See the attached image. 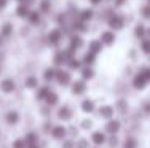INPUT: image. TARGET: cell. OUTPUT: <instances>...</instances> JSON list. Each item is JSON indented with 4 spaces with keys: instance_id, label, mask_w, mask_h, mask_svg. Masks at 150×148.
Here are the masks:
<instances>
[{
    "instance_id": "24",
    "label": "cell",
    "mask_w": 150,
    "mask_h": 148,
    "mask_svg": "<svg viewBox=\"0 0 150 148\" xmlns=\"http://www.w3.org/2000/svg\"><path fill=\"white\" fill-rule=\"evenodd\" d=\"M81 62H83V65L93 67V64H96V54L91 51H86L83 56V59H81Z\"/></svg>"
},
{
    "instance_id": "41",
    "label": "cell",
    "mask_w": 150,
    "mask_h": 148,
    "mask_svg": "<svg viewBox=\"0 0 150 148\" xmlns=\"http://www.w3.org/2000/svg\"><path fill=\"white\" fill-rule=\"evenodd\" d=\"M139 72H141L142 75H144L145 78H147V81L150 83V67H142V69L139 70Z\"/></svg>"
},
{
    "instance_id": "23",
    "label": "cell",
    "mask_w": 150,
    "mask_h": 148,
    "mask_svg": "<svg viewBox=\"0 0 150 148\" xmlns=\"http://www.w3.org/2000/svg\"><path fill=\"white\" fill-rule=\"evenodd\" d=\"M5 119H6V123H8V124L15 126V124H18V123H19V113H18V112H15V110H10L8 113H6Z\"/></svg>"
},
{
    "instance_id": "4",
    "label": "cell",
    "mask_w": 150,
    "mask_h": 148,
    "mask_svg": "<svg viewBox=\"0 0 150 148\" xmlns=\"http://www.w3.org/2000/svg\"><path fill=\"white\" fill-rule=\"evenodd\" d=\"M149 84L147 81V78H145L144 75H142L141 72H137L134 75V78H133V88L134 89H137V91H142V89H145V86Z\"/></svg>"
},
{
    "instance_id": "27",
    "label": "cell",
    "mask_w": 150,
    "mask_h": 148,
    "mask_svg": "<svg viewBox=\"0 0 150 148\" xmlns=\"http://www.w3.org/2000/svg\"><path fill=\"white\" fill-rule=\"evenodd\" d=\"M24 86H26L27 89H37V88H38V80H37V76H34V75L27 76L26 81H24Z\"/></svg>"
},
{
    "instance_id": "42",
    "label": "cell",
    "mask_w": 150,
    "mask_h": 148,
    "mask_svg": "<svg viewBox=\"0 0 150 148\" xmlns=\"http://www.w3.org/2000/svg\"><path fill=\"white\" fill-rule=\"evenodd\" d=\"M67 134L72 135V137H77L78 135V129L75 128V126H69V128H67Z\"/></svg>"
},
{
    "instance_id": "36",
    "label": "cell",
    "mask_w": 150,
    "mask_h": 148,
    "mask_svg": "<svg viewBox=\"0 0 150 148\" xmlns=\"http://www.w3.org/2000/svg\"><path fill=\"white\" fill-rule=\"evenodd\" d=\"M75 148H90V142L86 139H78L75 143Z\"/></svg>"
},
{
    "instance_id": "50",
    "label": "cell",
    "mask_w": 150,
    "mask_h": 148,
    "mask_svg": "<svg viewBox=\"0 0 150 148\" xmlns=\"http://www.w3.org/2000/svg\"><path fill=\"white\" fill-rule=\"evenodd\" d=\"M93 148H99V147H96V145H94V147H93Z\"/></svg>"
},
{
    "instance_id": "46",
    "label": "cell",
    "mask_w": 150,
    "mask_h": 148,
    "mask_svg": "<svg viewBox=\"0 0 150 148\" xmlns=\"http://www.w3.org/2000/svg\"><path fill=\"white\" fill-rule=\"evenodd\" d=\"M102 2H104V0H90V3H91V5H94V6L96 5H101Z\"/></svg>"
},
{
    "instance_id": "29",
    "label": "cell",
    "mask_w": 150,
    "mask_h": 148,
    "mask_svg": "<svg viewBox=\"0 0 150 148\" xmlns=\"http://www.w3.org/2000/svg\"><path fill=\"white\" fill-rule=\"evenodd\" d=\"M50 91H51V89H50L48 86L37 88V94H35V96H37V99H38V100H45V97L50 94Z\"/></svg>"
},
{
    "instance_id": "48",
    "label": "cell",
    "mask_w": 150,
    "mask_h": 148,
    "mask_svg": "<svg viewBox=\"0 0 150 148\" xmlns=\"http://www.w3.org/2000/svg\"><path fill=\"white\" fill-rule=\"evenodd\" d=\"M18 2H19V3H23V2H26V3H29V2H30V0H18Z\"/></svg>"
},
{
    "instance_id": "8",
    "label": "cell",
    "mask_w": 150,
    "mask_h": 148,
    "mask_svg": "<svg viewBox=\"0 0 150 148\" xmlns=\"http://www.w3.org/2000/svg\"><path fill=\"white\" fill-rule=\"evenodd\" d=\"M113 113H115V110H113L112 105H101V107L98 108V116L99 118L110 119V118H113Z\"/></svg>"
},
{
    "instance_id": "35",
    "label": "cell",
    "mask_w": 150,
    "mask_h": 148,
    "mask_svg": "<svg viewBox=\"0 0 150 148\" xmlns=\"http://www.w3.org/2000/svg\"><path fill=\"white\" fill-rule=\"evenodd\" d=\"M80 128L81 129H85V131H90V129H93V121L91 119H83V121L80 123Z\"/></svg>"
},
{
    "instance_id": "37",
    "label": "cell",
    "mask_w": 150,
    "mask_h": 148,
    "mask_svg": "<svg viewBox=\"0 0 150 148\" xmlns=\"http://www.w3.org/2000/svg\"><path fill=\"white\" fill-rule=\"evenodd\" d=\"M107 143H109L112 148H115L118 145V137L115 135V134H110V139H107Z\"/></svg>"
},
{
    "instance_id": "2",
    "label": "cell",
    "mask_w": 150,
    "mask_h": 148,
    "mask_svg": "<svg viewBox=\"0 0 150 148\" xmlns=\"http://www.w3.org/2000/svg\"><path fill=\"white\" fill-rule=\"evenodd\" d=\"M64 34H62V29H59V27H56V29H51L48 34V45L50 46H58L61 43V40H62Z\"/></svg>"
},
{
    "instance_id": "5",
    "label": "cell",
    "mask_w": 150,
    "mask_h": 148,
    "mask_svg": "<svg viewBox=\"0 0 150 148\" xmlns=\"http://www.w3.org/2000/svg\"><path fill=\"white\" fill-rule=\"evenodd\" d=\"M69 48L75 49V51H78V49L83 48V38H81L80 34L75 32V34H72L69 37Z\"/></svg>"
},
{
    "instance_id": "1",
    "label": "cell",
    "mask_w": 150,
    "mask_h": 148,
    "mask_svg": "<svg viewBox=\"0 0 150 148\" xmlns=\"http://www.w3.org/2000/svg\"><path fill=\"white\" fill-rule=\"evenodd\" d=\"M107 24H109L110 30H121L125 27V16L123 15H115V13H112V16L109 18V21H107Z\"/></svg>"
},
{
    "instance_id": "47",
    "label": "cell",
    "mask_w": 150,
    "mask_h": 148,
    "mask_svg": "<svg viewBox=\"0 0 150 148\" xmlns=\"http://www.w3.org/2000/svg\"><path fill=\"white\" fill-rule=\"evenodd\" d=\"M27 148H40V147H38V143H35V145H27Z\"/></svg>"
},
{
    "instance_id": "43",
    "label": "cell",
    "mask_w": 150,
    "mask_h": 148,
    "mask_svg": "<svg viewBox=\"0 0 150 148\" xmlns=\"http://www.w3.org/2000/svg\"><path fill=\"white\" fill-rule=\"evenodd\" d=\"M125 3H126V0H113V6H117V8L123 6Z\"/></svg>"
},
{
    "instance_id": "40",
    "label": "cell",
    "mask_w": 150,
    "mask_h": 148,
    "mask_svg": "<svg viewBox=\"0 0 150 148\" xmlns=\"http://www.w3.org/2000/svg\"><path fill=\"white\" fill-rule=\"evenodd\" d=\"M62 148H75V140H70V139H64L62 140Z\"/></svg>"
},
{
    "instance_id": "18",
    "label": "cell",
    "mask_w": 150,
    "mask_h": 148,
    "mask_svg": "<svg viewBox=\"0 0 150 148\" xmlns=\"http://www.w3.org/2000/svg\"><path fill=\"white\" fill-rule=\"evenodd\" d=\"M102 48H104V45L101 43V40H91L90 43H88V51L94 53L96 56L102 51Z\"/></svg>"
},
{
    "instance_id": "51",
    "label": "cell",
    "mask_w": 150,
    "mask_h": 148,
    "mask_svg": "<svg viewBox=\"0 0 150 148\" xmlns=\"http://www.w3.org/2000/svg\"><path fill=\"white\" fill-rule=\"evenodd\" d=\"M149 3H150V0H149Z\"/></svg>"
},
{
    "instance_id": "11",
    "label": "cell",
    "mask_w": 150,
    "mask_h": 148,
    "mask_svg": "<svg viewBox=\"0 0 150 148\" xmlns=\"http://www.w3.org/2000/svg\"><path fill=\"white\" fill-rule=\"evenodd\" d=\"M0 89L5 94H11V93H15V89H16V83L13 81L11 78H5L0 83Z\"/></svg>"
},
{
    "instance_id": "14",
    "label": "cell",
    "mask_w": 150,
    "mask_h": 148,
    "mask_svg": "<svg viewBox=\"0 0 150 148\" xmlns=\"http://www.w3.org/2000/svg\"><path fill=\"white\" fill-rule=\"evenodd\" d=\"M120 121L118 119H113V118H110L109 121H107V124H105V132H109V134H117L120 131Z\"/></svg>"
},
{
    "instance_id": "45",
    "label": "cell",
    "mask_w": 150,
    "mask_h": 148,
    "mask_svg": "<svg viewBox=\"0 0 150 148\" xmlns=\"http://www.w3.org/2000/svg\"><path fill=\"white\" fill-rule=\"evenodd\" d=\"M8 5V0H0V10H5Z\"/></svg>"
},
{
    "instance_id": "34",
    "label": "cell",
    "mask_w": 150,
    "mask_h": 148,
    "mask_svg": "<svg viewBox=\"0 0 150 148\" xmlns=\"http://www.w3.org/2000/svg\"><path fill=\"white\" fill-rule=\"evenodd\" d=\"M50 10H51L50 0H43V2L40 3V10H38V11H40V13H50Z\"/></svg>"
},
{
    "instance_id": "7",
    "label": "cell",
    "mask_w": 150,
    "mask_h": 148,
    "mask_svg": "<svg viewBox=\"0 0 150 148\" xmlns=\"http://www.w3.org/2000/svg\"><path fill=\"white\" fill-rule=\"evenodd\" d=\"M99 40H101V43L104 45V46H112V45L115 43V32H113V30H105V32L101 34Z\"/></svg>"
},
{
    "instance_id": "17",
    "label": "cell",
    "mask_w": 150,
    "mask_h": 148,
    "mask_svg": "<svg viewBox=\"0 0 150 148\" xmlns=\"http://www.w3.org/2000/svg\"><path fill=\"white\" fill-rule=\"evenodd\" d=\"M96 110V105H94V100H91V99H85L83 102H81V112L83 113H93V112Z\"/></svg>"
},
{
    "instance_id": "12",
    "label": "cell",
    "mask_w": 150,
    "mask_h": 148,
    "mask_svg": "<svg viewBox=\"0 0 150 148\" xmlns=\"http://www.w3.org/2000/svg\"><path fill=\"white\" fill-rule=\"evenodd\" d=\"M91 142L94 143L96 147H101V145H104V143L107 142L105 132H102V131H94V132L91 134Z\"/></svg>"
},
{
    "instance_id": "20",
    "label": "cell",
    "mask_w": 150,
    "mask_h": 148,
    "mask_svg": "<svg viewBox=\"0 0 150 148\" xmlns=\"http://www.w3.org/2000/svg\"><path fill=\"white\" fill-rule=\"evenodd\" d=\"M43 102L48 105V107H54V105H58V102H59V96L54 93V91H50V94L45 97Z\"/></svg>"
},
{
    "instance_id": "26",
    "label": "cell",
    "mask_w": 150,
    "mask_h": 148,
    "mask_svg": "<svg viewBox=\"0 0 150 148\" xmlns=\"http://www.w3.org/2000/svg\"><path fill=\"white\" fill-rule=\"evenodd\" d=\"M67 67H69V70H80L81 67H83V62L77 58H70L69 61H67Z\"/></svg>"
},
{
    "instance_id": "21",
    "label": "cell",
    "mask_w": 150,
    "mask_h": 148,
    "mask_svg": "<svg viewBox=\"0 0 150 148\" xmlns=\"http://www.w3.org/2000/svg\"><path fill=\"white\" fill-rule=\"evenodd\" d=\"M80 75H81V80H91V78H94V70H93V67H88V65H85V67H81L80 69Z\"/></svg>"
},
{
    "instance_id": "6",
    "label": "cell",
    "mask_w": 150,
    "mask_h": 148,
    "mask_svg": "<svg viewBox=\"0 0 150 148\" xmlns=\"http://www.w3.org/2000/svg\"><path fill=\"white\" fill-rule=\"evenodd\" d=\"M51 135H53V139H56V140H64V139H66V135H67V128H66V126H62V124L53 126Z\"/></svg>"
},
{
    "instance_id": "16",
    "label": "cell",
    "mask_w": 150,
    "mask_h": 148,
    "mask_svg": "<svg viewBox=\"0 0 150 148\" xmlns=\"http://www.w3.org/2000/svg\"><path fill=\"white\" fill-rule=\"evenodd\" d=\"M93 16H94V10H93V8H83V10H80V11H78V19L85 21V22L91 21Z\"/></svg>"
},
{
    "instance_id": "22",
    "label": "cell",
    "mask_w": 150,
    "mask_h": 148,
    "mask_svg": "<svg viewBox=\"0 0 150 148\" xmlns=\"http://www.w3.org/2000/svg\"><path fill=\"white\" fill-rule=\"evenodd\" d=\"M134 37H136V38H141V40H144V38L147 37V27H145L144 24L139 22L137 26L134 27Z\"/></svg>"
},
{
    "instance_id": "30",
    "label": "cell",
    "mask_w": 150,
    "mask_h": 148,
    "mask_svg": "<svg viewBox=\"0 0 150 148\" xmlns=\"http://www.w3.org/2000/svg\"><path fill=\"white\" fill-rule=\"evenodd\" d=\"M24 139H26L27 145H35V143H38V134L37 132H29Z\"/></svg>"
},
{
    "instance_id": "10",
    "label": "cell",
    "mask_w": 150,
    "mask_h": 148,
    "mask_svg": "<svg viewBox=\"0 0 150 148\" xmlns=\"http://www.w3.org/2000/svg\"><path fill=\"white\" fill-rule=\"evenodd\" d=\"M67 61H69V58H67V54H66V51H64V49H59V51H56L54 58H53V64H54L56 67L66 65Z\"/></svg>"
},
{
    "instance_id": "31",
    "label": "cell",
    "mask_w": 150,
    "mask_h": 148,
    "mask_svg": "<svg viewBox=\"0 0 150 148\" xmlns=\"http://www.w3.org/2000/svg\"><path fill=\"white\" fill-rule=\"evenodd\" d=\"M0 34H2V37H10V35L13 34V27L10 22H5L2 26V29H0Z\"/></svg>"
},
{
    "instance_id": "9",
    "label": "cell",
    "mask_w": 150,
    "mask_h": 148,
    "mask_svg": "<svg viewBox=\"0 0 150 148\" xmlns=\"http://www.w3.org/2000/svg\"><path fill=\"white\" fill-rule=\"evenodd\" d=\"M72 94L74 96H81V94L86 91V81L85 80H75L72 83Z\"/></svg>"
},
{
    "instance_id": "32",
    "label": "cell",
    "mask_w": 150,
    "mask_h": 148,
    "mask_svg": "<svg viewBox=\"0 0 150 148\" xmlns=\"http://www.w3.org/2000/svg\"><path fill=\"white\" fill-rule=\"evenodd\" d=\"M141 49L145 54H150V38L149 37H145L144 40H141Z\"/></svg>"
},
{
    "instance_id": "25",
    "label": "cell",
    "mask_w": 150,
    "mask_h": 148,
    "mask_svg": "<svg viewBox=\"0 0 150 148\" xmlns=\"http://www.w3.org/2000/svg\"><path fill=\"white\" fill-rule=\"evenodd\" d=\"M56 72H58V70H56L54 67H48V69H45V72H43V80H45L46 83L56 80Z\"/></svg>"
},
{
    "instance_id": "44",
    "label": "cell",
    "mask_w": 150,
    "mask_h": 148,
    "mask_svg": "<svg viewBox=\"0 0 150 148\" xmlns=\"http://www.w3.org/2000/svg\"><path fill=\"white\" fill-rule=\"evenodd\" d=\"M51 129H53V124H51V123H45V126H43V131H45V132H50Z\"/></svg>"
},
{
    "instance_id": "49",
    "label": "cell",
    "mask_w": 150,
    "mask_h": 148,
    "mask_svg": "<svg viewBox=\"0 0 150 148\" xmlns=\"http://www.w3.org/2000/svg\"><path fill=\"white\" fill-rule=\"evenodd\" d=\"M147 37L150 38V27H149V29H147Z\"/></svg>"
},
{
    "instance_id": "39",
    "label": "cell",
    "mask_w": 150,
    "mask_h": 148,
    "mask_svg": "<svg viewBox=\"0 0 150 148\" xmlns=\"http://www.w3.org/2000/svg\"><path fill=\"white\" fill-rule=\"evenodd\" d=\"M137 147V142H136V139H126V142H125V148H136Z\"/></svg>"
},
{
    "instance_id": "28",
    "label": "cell",
    "mask_w": 150,
    "mask_h": 148,
    "mask_svg": "<svg viewBox=\"0 0 150 148\" xmlns=\"http://www.w3.org/2000/svg\"><path fill=\"white\" fill-rule=\"evenodd\" d=\"M40 11H37V10H30L29 16H27V19H29V22L32 24V26H37L38 22H40Z\"/></svg>"
},
{
    "instance_id": "33",
    "label": "cell",
    "mask_w": 150,
    "mask_h": 148,
    "mask_svg": "<svg viewBox=\"0 0 150 148\" xmlns=\"http://www.w3.org/2000/svg\"><path fill=\"white\" fill-rule=\"evenodd\" d=\"M11 148H27V142H26V139H16L15 142H13Z\"/></svg>"
},
{
    "instance_id": "13",
    "label": "cell",
    "mask_w": 150,
    "mask_h": 148,
    "mask_svg": "<svg viewBox=\"0 0 150 148\" xmlns=\"http://www.w3.org/2000/svg\"><path fill=\"white\" fill-rule=\"evenodd\" d=\"M72 116H74V113H72L69 105H62L58 110V118L61 121H69V119H72Z\"/></svg>"
},
{
    "instance_id": "3",
    "label": "cell",
    "mask_w": 150,
    "mask_h": 148,
    "mask_svg": "<svg viewBox=\"0 0 150 148\" xmlns=\"http://www.w3.org/2000/svg\"><path fill=\"white\" fill-rule=\"evenodd\" d=\"M56 81H58L61 86H69L72 83V76H70V72L69 70H62L59 69L56 72Z\"/></svg>"
},
{
    "instance_id": "38",
    "label": "cell",
    "mask_w": 150,
    "mask_h": 148,
    "mask_svg": "<svg viewBox=\"0 0 150 148\" xmlns=\"http://www.w3.org/2000/svg\"><path fill=\"white\" fill-rule=\"evenodd\" d=\"M141 15H142L144 19H150V3H149V5H145L144 8L141 10Z\"/></svg>"
},
{
    "instance_id": "19",
    "label": "cell",
    "mask_w": 150,
    "mask_h": 148,
    "mask_svg": "<svg viewBox=\"0 0 150 148\" xmlns=\"http://www.w3.org/2000/svg\"><path fill=\"white\" fill-rule=\"evenodd\" d=\"M72 30H75L77 34H85L88 30V26H86L85 21L78 19V21H74V22H72Z\"/></svg>"
},
{
    "instance_id": "15",
    "label": "cell",
    "mask_w": 150,
    "mask_h": 148,
    "mask_svg": "<svg viewBox=\"0 0 150 148\" xmlns=\"http://www.w3.org/2000/svg\"><path fill=\"white\" fill-rule=\"evenodd\" d=\"M29 13H30L29 3L23 2V3H19V5L16 6V16L18 18H27V16H29Z\"/></svg>"
}]
</instances>
